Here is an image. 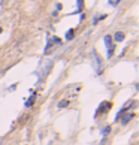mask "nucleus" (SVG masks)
Here are the masks:
<instances>
[{
  "instance_id": "1",
  "label": "nucleus",
  "mask_w": 139,
  "mask_h": 145,
  "mask_svg": "<svg viewBox=\"0 0 139 145\" xmlns=\"http://www.w3.org/2000/svg\"><path fill=\"white\" fill-rule=\"evenodd\" d=\"M91 54H93V60H94V67H96V72L100 73V72H102V58H100V55L97 54L96 49H93V51H91Z\"/></svg>"
},
{
  "instance_id": "2",
  "label": "nucleus",
  "mask_w": 139,
  "mask_h": 145,
  "mask_svg": "<svg viewBox=\"0 0 139 145\" xmlns=\"http://www.w3.org/2000/svg\"><path fill=\"white\" fill-rule=\"evenodd\" d=\"M52 43H57V45H60L61 43V41L58 39L57 36H54V37H48V41H47V48L43 49V54H48L49 51H51V48H52Z\"/></svg>"
},
{
  "instance_id": "3",
  "label": "nucleus",
  "mask_w": 139,
  "mask_h": 145,
  "mask_svg": "<svg viewBox=\"0 0 139 145\" xmlns=\"http://www.w3.org/2000/svg\"><path fill=\"white\" fill-rule=\"evenodd\" d=\"M105 45H106V48H108V57H112V54H114V43H112V36H105Z\"/></svg>"
},
{
  "instance_id": "4",
  "label": "nucleus",
  "mask_w": 139,
  "mask_h": 145,
  "mask_svg": "<svg viewBox=\"0 0 139 145\" xmlns=\"http://www.w3.org/2000/svg\"><path fill=\"white\" fill-rule=\"evenodd\" d=\"M109 108H111V102H102V103H100V106H99V109H97L96 115L102 114V112H106Z\"/></svg>"
},
{
  "instance_id": "5",
  "label": "nucleus",
  "mask_w": 139,
  "mask_h": 145,
  "mask_svg": "<svg viewBox=\"0 0 139 145\" xmlns=\"http://www.w3.org/2000/svg\"><path fill=\"white\" fill-rule=\"evenodd\" d=\"M124 37H126V35H124L123 31H117L114 35V37H112V41H115V42H123Z\"/></svg>"
},
{
  "instance_id": "6",
  "label": "nucleus",
  "mask_w": 139,
  "mask_h": 145,
  "mask_svg": "<svg viewBox=\"0 0 139 145\" xmlns=\"http://www.w3.org/2000/svg\"><path fill=\"white\" fill-rule=\"evenodd\" d=\"M133 117H135V114H133V112H130V114L124 115V117H123V120H121V124H124V126H126V124H127V123H129L130 120H132Z\"/></svg>"
},
{
  "instance_id": "7",
  "label": "nucleus",
  "mask_w": 139,
  "mask_h": 145,
  "mask_svg": "<svg viewBox=\"0 0 139 145\" xmlns=\"http://www.w3.org/2000/svg\"><path fill=\"white\" fill-rule=\"evenodd\" d=\"M31 94H33V96H31L30 99L25 102V106H27V108H31V105L35 103V99H36V93H31Z\"/></svg>"
},
{
  "instance_id": "8",
  "label": "nucleus",
  "mask_w": 139,
  "mask_h": 145,
  "mask_svg": "<svg viewBox=\"0 0 139 145\" xmlns=\"http://www.w3.org/2000/svg\"><path fill=\"white\" fill-rule=\"evenodd\" d=\"M73 37H75V30H73V29L67 30L66 31V39H67V41H72Z\"/></svg>"
},
{
  "instance_id": "9",
  "label": "nucleus",
  "mask_w": 139,
  "mask_h": 145,
  "mask_svg": "<svg viewBox=\"0 0 139 145\" xmlns=\"http://www.w3.org/2000/svg\"><path fill=\"white\" fill-rule=\"evenodd\" d=\"M57 106H58V108H66V106H69V100H67V99H63V100H60V102H58V105H57Z\"/></svg>"
},
{
  "instance_id": "10",
  "label": "nucleus",
  "mask_w": 139,
  "mask_h": 145,
  "mask_svg": "<svg viewBox=\"0 0 139 145\" xmlns=\"http://www.w3.org/2000/svg\"><path fill=\"white\" fill-rule=\"evenodd\" d=\"M105 18H106V15H105V14H102V15H97L96 18L93 19V24H97L99 21H102V19H105Z\"/></svg>"
},
{
  "instance_id": "11",
  "label": "nucleus",
  "mask_w": 139,
  "mask_h": 145,
  "mask_svg": "<svg viewBox=\"0 0 139 145\" xmlns=\"http://www.w3.org/2000/svg\"><path fill=\"white\" fill-rule=\"evenodd\" d=\"M76 6H78V12H82V9H84V0H76Z\"/></svg>"
},
{
  "instance_id": "12",
  "label": "nucleus",
  "mask_w": 139,
  "mask_h": 145,
  "mask_svg": "<svg viewBox=\"0 0 139 145\" xmlns=\"http://www.w3.org/2000/svg\"><path fill=\"white\" fill-rule=\"evenodd\" d=\"M109 133H111V126H106V127H105V129H103V130H102V135H103V138H105V136H108Z\"/></svg>"
},
{
  "instance_id": "13",
  "label": "nucleus",
  "mask_w": 139,
  "mask_h": 145,
  "mask_svg": "<svg viewBox=\"0 0 139 145\" xmlns=\"http://www.w3.org/2000/svg\"><path fill=\"white\" fill-rule=\"evenodd\" d=\"M118 3H120V0H109L111 6H118Z\"/></svg>"
},
{
  "instance_id": "14",
  "label": "nucleus",
  "mask_w": 139,
  "mask_h": 145,
  "mask_svg": "<svg viewBox=\"0 0 139 145\" xmlns=\"http://www.w3.org/2000/svg\"><path fill=\"white\" fill-rule=\"evenodd\" d=\"M2 31H3V29H2V27H0V33H2Z\"/></svg>"
}]
</instances>
